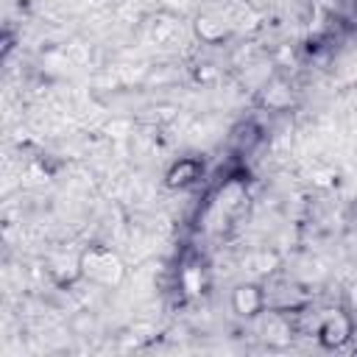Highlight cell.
I'll return each instance as SVG.
<instances>
[{"instance_id": "obj_1", "label": "cell", "mask_w": 357, "mask_h": 357, "mask_svg": "<svg viewBox=\"0 0 357 357\" xmlns=\"http://www.w3.org/2000/svg\"><path fill=\"white\" fill-rule=\"evenodd\" d=\"M84 273L89 279L100 282V284H114L120 279V273H123V265L109 251H89L84 257Z\"/></svg>"}, {"instance_id": "obj_5", "label": "cell", "mask_w": 357, "mask_h": 357, "mask_svg": "<svg viewBox=\"0 0 357 357\" xmlns=\"http://www.w3.org/2000/svg\"><path fill=\"white\" fill-rule=\"evenodd\" d=\"M198 33H201L204 39H218V36L226 33V25H223L218 17H201V20H198Z\"/></svg>"}, {"instance_id": "obj_4", "label": "cell", "mask_w": 357, "mask_h": 357, "mask_svg": "<svg viewBox=\"0 0 357 357\" xmlns=\"http://www.w3.org/2000/svg\"><path fill=\"white\" fill-rule=\"evenodd\" d=\"M198 176V165L195 162H190V159H184V162H178V167L170 173V184H190L192 178Z\"/></svg>"}, {"instance_id": "obj_3", "label": "cell", "mask_w": 357, "mask_h": 357, "mask_svg": "<svg viewBox=\"0 0 357 357\" xmlns=\"http://www.w3.org/2000/svg\"><path fill=\"white\" fill-rule=\"evenodd\" d=\"M349 335H351V321L346 315H340V312L329 315L321 324V340H324V346H340V343L349 340Z\"/></svg>"}, {"instance_id": "obj_2", "label": "cell", "mask_w": 357, "mask_h": 357, "mask_svg": "<svg viewBox=\"0 0 357 357\" xmlns=\"http://www.w3.org/2000/svg\"><path fill=\"white\" fill-rule=\"evenodd\" d=\"M262 301H265V296L257 284H240L231 296L234 312H240V315H257L262 310Z\"/></svg>"}]
</instances>
